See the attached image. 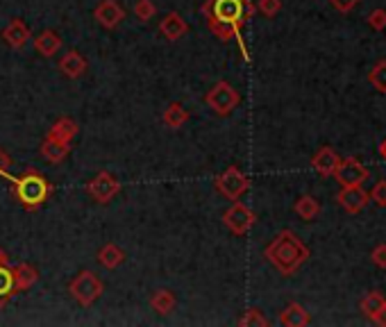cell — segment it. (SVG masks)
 Listing matches in <instances>:
<instances>
[{
	"mask_svg": "<svg viewBox=\"0 0 386 327\" xmlns=\"http://www.w3.org/2000/svg\"><path fill=\"white\" fill-rule=\"evenodd\" d=\"M202 16L207 18L209 30L216 34L220 41H239L241 55L250 62L248 46L244 41V27L255 14V5L250 0H207L200 7Z\"/></svg>",
	"mask_w": 386,
	"mask_h": 327,
	"instance_id": "6da1fadb",
	"label": "cell"
},
{
	"mask_svg": "<svg viewBox=\"0 0 386 327\" xmlns=\"http://www.w3.org/2000/svg\"><path fill=\"white\" fill-rule=\"evenodd\" d=\"M309 255L312 253H309L305 241L295 232H291V229H282L279 234H275V239L264 250V257L268 259V264L284 277L300 271L307 264Z\"/></svg>",
	"mask_w": 386,
	"mask_h": 327,
	"instance_id": "7a4b0ae2",
	"label": "cell"
},
{
	"mask_svg": "<svg viewBox=\"0 0 386 327\" xmlns=\"http://www.w3.org/2000/svg\"><path fill=\"white\" fill-rule=\"evenodd\" d=\"M12 196L25 211H36L46 205L53 194V185L36 168H25L18 178H12Z\"/></svg>",
	"mask_w": 386,
	"mask_h": 327,
	"instance_id": "3957f363",
	"label": "cell"
},
{
	"mask_svg": "<svg viewBox=\"0 0 386 327\" xmlns=\"http://www.w3.org/2000/svg\"><path fill=\"white\" fill-rule=\"evenodd\" d=\"M105 291V284L93 271H80L69 282V293L80 307H91L100 300Z\"/></svg>",
	"mask_w": 386,
	"mask_h": 327,
	"instance_id": "277c9868",
	"label": "cell"
},
{
	"mask_svg": "<svg viewBox=\"0 0 386 327\" xmlns=\"http://www.w3.org/2000/svg\"><path fill=\"white\" fill-rule=\"evenodd\" d=\"M205 102L218 114V116H227V114H232L241 105V93L229 82L220 80L207 91Z\"/></svg>",
	"mask_w": 386,
	"mask_h": 327,
	"instance_id": "5b68a950",
	"label": "cell"
},
{
	"mask_svg": "<svg viewBox=\"0 0 386 327\" xmlns=\"http://www.w3.org/2000/svg\"><path fill=\"white\" fill-rule=\"evenodd\" d=\"M214 185H216V191L220 196H225L227 200L234 203V200H239L250 189V180L246 178V173L241 171L239 166H227L214 180Z\"/></svg>",
	"mask_w": 386,
	"mask_h": 327,
	"instance_id": "8992f818",
	"label": "cell"
},
{
	"mask_svg": "<svg viewBox=\"0 0 386 327\" xmlns=\"http://www.w3.org/2000/svg\"><path fill=\"white\" fill-rule=\"evenodd\" d=\"M223 223L225 227L229 229L232 234L237 236H244L248 234L250 229H253V225L257 223V214L250 207H246L244 203H239V200H234L225 211H223Z\"/></svg>",
	"mask_w": 386,
	"mask_h": 327,
	"instance_id": "52a82bcc",
	"label": "cell"
},
{
	"mask_svg": "<svg viewBox=\"0 0 386 327\" xmlns=\"http://www.w3.org/2000/svg\"><path fill=\"white\" fill-rule=\"evenodd\" d=\"M86 194H89L98 205H107L112 203V198L121 194V182L116 180L112 173L100 171L89 185H86Z\"/></svg>",
	"mask_w": 386,
	"mask_h": 327,
	"instance_id": "ba28073f",
	"label": "cell"
},
{
	"mask_svg": "<svg viewBox=\"0 0 386 327\" xmlns=\"http://www.w3.org/2000/svg\"><path fill=\"white\" fill-rule=\"evenodd\" d=\"M334 178L341 187H357L368 180V168L357 157H345L339 161V166H336Z\"/></svg>",
	"mask_w": 386,
	"mask_h": 327,
	"instance_id": "9c48e42d",
	"label": "cell"
},
{
	"mask_svg": "<svg viewBox=\"0 0 386 327\" xmlns=\"http://www.w3.org/2000/svg\"><path fill=\"white\" fill-rule=\"evenodd\" d=\"M336 203H339L347 211V214H359V211H364L366 205L371 203V198L364 191L361 185H357V187H341L339 196H336Z\"/></svg>",
	"mask_w": 386,
	"mask_h": 327,
	"instance_id": "30bf717a",
	"label": "cell"
},
{
	"mask_svg": "<svg viewBox=\"0 0 386 327\" xmlns=\"http://www.w3.org/2000/svg\"><path fill=\"white\" fill-rule=\"evenodd\" d=\"M93 16L105 30H114V27H119L125 18V9L119 0H102V3L93 9Z\"/></svg>",
	"mask_w": 386,
	"mask_h": 327,
	"instance_id": "8fae6325",
	"label": "cell"
},
{
	"mask_svg": "<svg viewBox=\"0 0 386 327\" xmlns=\"http://www.w3.org/2000/svg\"><path fill=\"white\" fill-rule=\"evenodd\" d=\"M3 41L9 46V48H14V51H23V48L30 44L32 39V34H30V27H27L21 18H12L9 21V25L3 30Z\"/></svg>",
	"mask_w": 386,
	"mask_h": 327,
	"instance_id": "7c38bea8",
	"label": "cell"
},
{
	"mask_svg": "<svg viewBox=\"0 0 386 327\" xmlns=\"http://www.w3.org/2000/svg\"><path fill=\"white\" fill-rule=\"evenodd\" d=\"M339 161H341V157L336 155V150L332 146H323L312 157V166H314V171L318 173V175L330 178V175H334V171H336V166H339Z\"/></svg>",
	"mask_w": 386,
	"mask_h": 327,
	"instance_id": "4fadbf2b",
	"label": "cell"
},
{
	"mask_svg": "<svg viewBox=\"0 0 386 327\" xmlns=\"http://www.w3.org/2000/svg\"><path fill=\"white\" fill-rule=\"evenodd\" d=\"M187 32H189V25H187V21L178 12H171V14H166L159 21V34L164 36V39H168V41L182 39V36H185Z\"/></svg>",
	"mask_w": 386,
	"mask_h": 327,
	"instance_id": "5bb4252c",
	"label": "cell"
},
{
	"mask_svg": "<svg viewBox=\"0 0 386 327\" xmlns=\"http://www.w3.org/2000/svg\"><path fill=\"white\" fill-rule=\"evenodd\" d=\"M86 60L82 53L77 51H69L62 60H60V73L64 75V78L69 80H75V78H82V75L86 73Z\"/></svg>",
	"mask_w": 386,
	"mask_h": 327,
	"instance_id": "9a60e30c",
	"label": "cell"
},
{
	"mask_svg": "<svg viewBox=\"0 0 386 327\" xmlns=\"http://www.w3.org/2000/svg\"><path fill=\"white\" fill-rule=\"evenodd\" d=\"M32 44H34V51L41 55V57H55L57 53L62 51V36L57 34V32H53V30H44V32H39L34 39H32Z\"/></svg>",
	"mask_w": 386,
	"mask_h": 327,
	"instance_id": "2e32d148",
	"label": "cell"
},
{
	"mask_svg": "<svg viewBox=\"0 0 386 327\" xmlns=\"http://www.w3.org/2000/svg\"><path fill=\"white\" fill-rule=\"evenodd\" d=\"M71 152V143L60 141V139H53V137H46L41 143V155L46 161L51 164H62Z\"/></svg>",
	"mask_w": 386,
	"mask_h": 327,
	"instance_id": "e0dca14e",
	"label": "cell"
},
{
	"mask_svg": "<svg viewBox=\"0 0 386 327\" xmlns=\"http://www.w3.org/2000/svg\"><path fill=\"white\" fill-rule=\"evenodd\" d=\"M12 273H14V286H16V293H23V291H30V288L36 284L39 280V271L32 264H16L12 266Z\"/></svg>",
	"mask_w": 386,
	"mask_h": 327,
	"instance_id": "ac0fdd59",
	"label": "cell"
},
{
	"mask_svg": "<svg viewBox=\"0 0 386 327\" xmlns=\"http://www.w3.org/2000/svg\"><path fill=\"white\" fill-rule=\"evenodd\" d=\"M309 323H312V316H309V312L298 302L286 305V309L279 314V325H284V327H307Z\"/></svg>",
	"mask_w": 386,
	"mask_h": 327,
	"instance_id": "d6986e66",
	"label": "cell"
},
{
	"mask_svg": "<svg viewBox=\"0 0 386 327\" xmlns=\"http://www.w3.org/2000/svg\"><path fill=\"white\" fill-rule=\"evenodd\" d=\"M77 132H80V125H77L73 119L64 116V119H57V121L53 123V128L48 130L46 137H53V139H60V141L71 143V141L77 137Z\"/></svg>",
	"mask_w": 386,
	"mask_h": 327,
	"instance_id": "ffe728a7",
	"label": "cell"
},
{
	"mask_svg": "<svg viewBox=\"0 0 386 327\" xmlns=\"http://www.w3.org/2000/svg\"><path fill=\"white\" fill-rule=\"evenodd\" d=\"M125 250L119 248L116 243H105L100 250H98V262L102 268H107V271H114V268H119L123 262H125Z\"/></svg>",
	"mask_w": 386,
	"mask_h": 327,
	"instance_id": "44dd1931",
	"label": "cell"
},
{
	"mask_svg": "<svg viewBox=\"0 0 386 327\" xmlns=\"http://www.w3.org/2000/svg\"><path fill=\"white\" fill-rule=\"evenodd\" d=\"M150 307H152V309L157 312V314L166 316V314H171V312L178 307V298H175V293H173V291H168V288H159V291L152 293V298H150Z\"/></svg>",
	"mask_w": 386,
	"mask_h": 327,
	"instance_id": "7402d4cb",
	"label": "cell"
},
{
	"mask_svg": "<svg viewBox=\"0 0 386 327\" xmlns=\"http://www.w3.org/2000/svg\"><path fill=\"white\" fill-rule=\"evenodd\" d=\"M14 295H16V286H14L12 266L0 264V307H5Z\"/></svg>",
	"mask_w": 386,
	"mask_h": 327,
	"instance_id": "603a6c76",
	"label": "cell"
},
{
	"mask_svg": "<svg viewBox=\"0 0 386 327\" xmlns=\"http://www.w3.org/2000/svg\"><path fill=\"white\" fill-rule=\"evenodd\" d=\"M164 123H166V128L171 130H178L182 128L187 121H189V112L185 109V105H180V102H171L166 109H164Z\"/></svg>",
	"mask_w": 386,
	"mask_h": 327,
	"instance_id": "cb8c5ba5",
	"label": "cell"
},
{
	"mask_svg": "<svg viewBox=\"0 0 386 327\" xmlns=\"http://www.w3.org/2000/svg\"><path fill=\"white\" fill-rule=\"evenodd\" d=\"M293 211L302 220H314L318 214H321V203H318L314 196H300V198L295 200Z\"/></svg>",
	"mask_w": 386,
	"mask_h": 327,
	"instance_id": "d4e9b609",
	"label": "cell"
},
{
	"mask_svg": "<svg viewBox=\"0 0 386 327\" xmlns=\"http://www.w3.org/2000/svg\"><path fill=\"white\" fill-rule=\"evenodd\" d=\"M386 302V298L380 293V291H371V293H366L364 295V300H361V312L366 319H375V314H378L382 309V305Z\"/></svg>",
	"mask_w": 386,
	"mask_h": 327,
	"instance_id": "484cf974",
	"label": "cell"
},
{
	"mask_svg": "<svg viewBox=\"0 0 386 327\" xmlns=\"http://www.w3.org/2000/svg\"><path fill=\"white\" fill-rule=\"evenodd\" d=\"M368 82L378 89L380 93H386V60H380L368 73Z\"/></svg>",
	"mask_w": 386,
	"mask_h": 327,
	"instance_id": "4316f807",
	"label": "cell"
},
{
	"mask_svg": "<svg viewBox=\"0 0 386 327\" xmlns=\"http://www.w3.org/2000/svg\"><path fill=\"white\" fill-rule=\"evenodd\" d=\"M239 325H241V327H257V325H259V327H266V325H270V321L262 314V309H257V307H253V309L244 312V316L239 319Z\"/></svg>",
	"mask_w": 386,
	"mask_h": 327,
	"instance_id": "83f0119b",
	"label": "cell"
},
{
	"mask_svg": "<svg viewBox=\"0 0 386 327\" xmlns=\"http://www.w3.org/2000/svg\"><path fill=\"white\" fill-rule=\"evenodd\" d=\"M154 14H157V7H154L152 0H137V3H134V16H137L141 23H148Z\"/></svg>",
	"mask_w": 386,
	"mask_h": 327,
	"instance_id": "f1b7e54d",
	"label": "cell"
},
{
	"mask_svg": "<svg viewBox=\"0 0 386 327\" xmlns=\"http://www.w3.org/2000/svg\"><path fill=\"white\" fill-rule=\"evenodd\" d=\"M255 9H259V12H262L264 16L273 18V16L279 14V9H282V0H257Z\"/></svg>",
	"mask_w": 386,
	"mask_h": 327,
	"instance_id": "f546056e",
	"label": "cell"
},
{
	"mask_svg": "<svg viewBox=\"0 0 386 327\" xmlns=\"http://www.w3.org/2000/svg\"><path fill=\"white\" fill-rule=\"evenodd\" d=\"M368 25L375 32L384 30L386 27V9H373V12L368 14Z\"/></svg>",
	"mask_w": 386,
	"mask_h": 327,
	"instance_id": "4dcf8cb0",
	"label": "cell"
},
{
	"mask_svg": "<svg viewBox=\"0 0 386 327\" xmlns=\"http://www.w3.org/2000/svg\"><path fill=\"white\" fill-rule=\"evenodd\" d=\"M368 198H371L378 207H386V180H380L378 185L373 187V191H371Z\"/></svg>",
	"mask_w": 386,
	"mask_h": 327,
	"instance_id": "1f68e13d",
	"label": "cell"
},
{
	"mask_svg": "<svg viewBox=\"0 0 386 327\" xmlns=\"http://www.w3.org/2000/svg\"><path fill=\"white\" fill-rule=\"evenodd\" d=\"M9 168H12V157H9L7 152L0 148V178L12 180V175H9Z\"/></svg>",
	"mask_w": 386,
	"mask_h": 327,
	"instance_id": "d6a6232c",
	"label": "cell"
},
{
	"mask_svg": "<svg viewBox=\"0 0 386 327\" xmlns=\"http://www.w3.org/2000/svg\"><path fill=\"white\" fill-rule=\"evenodd\" d=\"M371 259H373L375 266L386 268V243H380L378 248H375L373 253H371Z\"/></svg>",
	"mask_w": 386,
	"mask_h": 327,
	"instance_id": "836d02e7",
	"label": "cell"
},
{
	"mask_svg": "<svg viewBox=\"0 0 386 327\" xmlns=\"http://www.w3.org/2000/svg\"><path fill=\"white\" fill-rule=\"evenodd\" d=\"M357 3H359V0H330V5L336 9V12H341V14L352 12V9L357 7Z\"/></svg>",
	"mask_w": 386,
	"mask_h": 327,
	"instance_id": "e575fe53",
	"label": "cell"
},
{
	"mask_svg": "<svg viewBox=\"0 0 386 327\" xmlns=\"http://www.w3.org/2000/svg\"><path fill=\"white\" fill-rule=\"evenodd\" d=\"M373 323H378V325H382V327H386V302L382 305V309L375 314V319H373Z\"/></svg>",
	"mask_w": 386,
	"mask_h": 327,
	"instance_id": "d590c367",
	"label": "cell"
},
{
	"mask_svg": "<svg viewBox=\"0 0 386 327\" xmlns=\"http://www.w3.org/2000/svg\"><path fill=\"white\" fill-rule=\"evenodd\" d=\"M0 264H7V253L3 248H0Z\"/></svg>",
	"mask_w": 386,
	"mask_h": 327,
	"instance_id": "8d00e7d4",
	"label": "cell"
},
{
	"mask_svg": "<svg viewBox=\"0 0 386 327\" xmlns=\"http://www.w3.org/2000/svg\"><path fill=\"white\" fill-rule=\"evenodd\" d=\"M380 155H382V157L386 159V139L382 141V146H380Z\"/></svg>",
	"mask_w": 386,
	"mask_h": 327,
	"instance_id": "74e56055",
	"label": "cell"
}]
</instances>
